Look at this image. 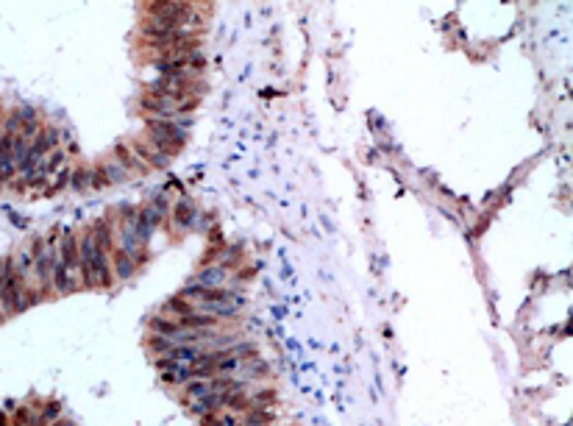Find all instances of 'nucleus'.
Instances as JSON below:
<instances>
[{
  "label": "nucleus",
  "mask_w": 573,
  "mask_h": 426,
  "mask_svg": "<svg viewBox=\"0 0 573 426\" xmlns=\"http://www.w3.org/2000/svg\"><path fill=\"white\" fill-rule=\"evenodd\" d=\"M0 307H3L6 315H20V312L28 309L26 287H23V282H20L17 273H14L11 257H3V260H0Z\"/></svg>",
  "instance_id": "f257e3e1"
},
{
  "label": "nucleus",
  "mask_w": 573,
  "mask_h": 426,
  "mask_svg": "<svg viewBox=\"0 0 573 426\" xmlns=\"http://www.w3.org/2000/svg\"><path fill=\"white\" fill-rule=\"evenodd\" d=\"M128 148L134 151V156L139 159V162L145 164L148 170H164L167 164H170V156H164V154H159L156 148H151L142 137H134V139H128Z\"/></svg>",
  "instance_id": "f03ea898"
},
{
  "label": "nucleus",
  "mask_w": 573,
  "mask_h": 426,
  "mask_svg": "<svg viewBox=\"0 0 573 426\" xmlns=\"http://www.w3.org/2000/svg\"><path fill=\"white\" fill-rule=\"evenodd\" d=\"M159 223H161V218L151 209V203L139 209V215H136V220H134V234H136V240H139L145 248H148L154 231L159 229Z\"/></svg>",
  "instance_id": "7ed1b4c3"
},
{
  "label": "nucleus",
  "mask_w": 573,
  "mask_h": 426,
  "mask_svg": "<svg viewBox=\"0 0 573 426\" xmlns=\"http://www.w3.org/2000/svg\"><path fill=\"white\" fill-rule=\"evenodd\" d=\"M112 159L120 164L128 176H145V173H148V167L134 156V151L128 148V142H117V145L112 148Z\"/></svg>",
  "instance_id": "20e7f679"
},
{
  "label": "nucleus",
  "mask_w": 573,
  "mask_h": 426,
  "mask_svg": "<svg viewBox=\"0 0 573 426\" xmlns=\"http://www.w3.org/2000/svg\"><path fill=\"white\" fill-rule=\"evenodd\" d=\"M142 139L151 145V148H156L159 154H164V156H176L181 148H184V142H178V139H170V137H161V134H156V132H151V129H145L142 132Z\"/></svg>",
  "instance_id": "39448f33"
},
{
  "label": "nucleus",
  "mask_w": 573,
  "mask_h": 426,
  "mask_svg": "<svg viewBox=\"0 0 573 426\" xmlns=\"http://www.w3.org/2000/svg\"><path fill=\"white\" fill-rule=\"evenodd\" d=\"M225 279H228V267H225L223 262L209 265V267H203V270L195 276V282L203 284V287H223Z\"/></svg>",
  "instance_id": "423d86ee"
},
{
  "label": "nucleus",
  "mask_w": 573,
  "mask_h": 426,
  "mask_svg": "<svg viewBox=\"0 0 573 426\" xmlns=\"http://www.w3.org/2000/svg\"><path fill=\"white\" fill-rule=\"evenodd\" d=\"M112 270H114V279H131L136 273V262H134V257H128L126 251L114 248L112 251Z\"/></svg>",
  "instance_id": "0eeeda50"
},
{
  "label": "nucleus",
  "mask_w": 573,
  "mask_h": 426,
  "mask_svg": "<svg viewBox=\"0 0 573 426\" xmlns=\"http://www.w3.org/2000/svg\"><path fill=\"white\" fill-rule=\"evenodd\" d=\"M173 220H176L178 229H192L195 220H198V209L192 206L190 201H176V206H173Z\"/></svg>",
  "instance_id": "6e6552de"
},
{
  "label": "nucleus",
  "mask_w": 573,
  "mask_h": 426,
  "mask_svg": "<svg viewBox=\"0 0 573 426\" xmlns=\"http://www.w3.org/2000/svg\"><path fill=\"white\" fill-rule=\"evenodd\" d=\"M200 426H242V412H231V410H218L200 418Z\"/></svg>",
  "instance_id": "1a4fd4ad"
},
{
  "label": "nucleus",
  "mask_w": 573,
  "mask_h": 426,
  "mask_svg": "<svg viewBox=\"0 0 573 426\" xmlns=\"http://www.w3.org/2000/svg\"><path fill=\"white\" fill-rule=\"evenodd\" d=\"M161 382H164V385H173V388H176V385L184 388L187 382H192V368L190 365H176V362H173L167 371H161Z\"/></svg>",
  "instance_id": "9d476101"
},
{
  "label": "nucleus",
  "mask_w": 573,
  "mask_h": 426,
  "mask_svg": "<svg viewBox=\"0 0 573 426\" xmlns=\"http://www.w3.org/2000/svg\"><path fill=\"white\" fill-rule=\"evenodd\" d=\"M148 329H151L154 334H161V337H176V334L184 331V326H181L176 318H164V315L151 318V321H148Z\"/></svg>",
  "instance_id": "9b49d317"
},
{
  "label": "nucleus",
  "mask_w": 573,
  "mask_h": 426,
  "mask_svg": "<svg viewBox=\"0 0 573 426\" xmlns=\"http://www.w3.org/2000/svg\"><path fill=\"white\" fill-rule=\"evenodd\" d=\"M100 170H103V176H106V187H109V184H123V181H128V179H131V176H128L126 170L114 162V159L100 162Z\"/></svg>",
  "instance_id": "f8f14e48"
},
{
  "label": "nucleus",
  "mask_w": 573,
  "mask_h": 426,
  "mask_svg": "<svg viewBox=\"0 0 573 426\" xmlns=\"http://www.w3.org/2000/svg\"><path fill=\"white\" fill-rule=\"evenodd\" d=\"M173 348H176V343H173L170 337H161V334H151V337H148V351H154L156 357L170 354Z\"/></svg>",
  "instance_id": "ddd939ff"
},
{
  "label": "nucleus",
  "mask_w": 573,
  "mask_h": 426,
  "mask_svg": "<svg viewBox=\"0 0 573 426\" xmlns=\"http://www.w3.org/2000/svg\"><path fill=\"white\" fill-rule=\"evenodd\" d=\"M70 187H73V190H87V187H90V170H87V167H75V170H73V179H70Z\"/></svg>",
  "instance_id": "4468645a"
},
{
  "label": "nucleus",
  "mask_w": 573,
  "mask_h": 426,
  "mask_svg": "<svg viewBox=\"0 0 573 426\" xmlns=\"http://www.w3.org/2000/svg\"><path fill=\"white\" fill-rule=\"evenodd\" d=\"M39 415H42L48 424H53V421L62 418V404H59V401H48V407H39Z\"/></svg>",
  "instance_id": "2eb2a0df"
},
{
  "label": "nucleus",
  "mask_w": 573,
  "mask_h": 426,
  "mask_svg": "<svg viewBox=\"0 0 573 426\" xmlns=\"http://www.w3.org/2000/svg\"><path fill=\"white\" fill-rule=\"evenodd\" d=\"M151 209H154V212L159 215L161 220H164V218H167V209H170V203H167V198H164V196H156L154 201H151Z\"/></svg>",
  "instance_id": "dca6fc26"
},
{
  "label": "nucleus",
  "mask_w": 573,
  "mask_h": 426,
  "mask_svg": "<svg viewBox=\"0 0 573 426\" xmlns=\"http://www.w3.org/2000/svg\"><path fill=\"white\" fill-rule=\"evenodd\" d=\"M0 426H11V418H9L6 410H0Z\"/></svg>",
  "instance_id": "f3484780"
},
{
  "label": "nucleus",
  "mask_w": 573,
  "mask_h": 426,
  "mask_svg": "<svg viewBox=\"0 0 573 426\" xmlns=\"http://www.w3.org/2000/svg\"><path fill=\"white\" fill-rule=\"evenodd\" d=\"M31 426H50V424H48V421H45L42 415H39V410H36V418H33V424H31Z\"/></svg>",
  "instance_id": "a211bd4d"
},
{
  "label": "nucleus",
  "mask_w": 573,
  "mask_h": 426,
  "mask_svg": "<svg viewBox=\"0 0 573 426\" xmlns=\"http://www.w3.org/2000/svg\"><path fill=\"white\" fill-rule=\"evenodd\" d=\"M50 426H75L73 421H67V418H59V421H53Z\"/></svg>",
  "instance_id": "6ab92c4d"
}]
</instances>
